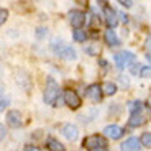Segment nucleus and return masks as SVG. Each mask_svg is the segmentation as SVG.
<instances>
[{
	"mask_svg": "<svg viewBox=\"0 0 151 151\" xmlns=\"http://www.w3.org/2000/svg\"><path fill=\"white\" fill-rule=\"evenodd\" d=\"M82 148L89 151H105L109 148V141H107L105 135H89L84 138Z\"/></svg>",
	"mask_w": 151,
	"mask_h": 151,
	"instance_id": "nucleus-1",
	"label": "nucleus"
},
{
	"mask_svg": "<svg viewBox=\"0 0 151 151\" xmlns=\"http://www.w3.org/2000/svg\"><path fill=\"white\" fill-rule=\"evenodd\" d=\"M51 49H53L54 53L58 54L59 58H63V59H68V61H74L76 58H77V54H76V49L72 48V46H68L63 43V40H53L51 41Z\"/></svg>",
	"mask_w": 151,
	"mask_h": 151,
	"instance_id": "nucleus-2",
	"label": "nucleus"
},
{
	"mask_svg": "<svg viewBox=\"0 0 151 151\" xmlns=\"http://www.w3.org/2000/svg\"><path fill=\"white\" fill-rule=\"evenodd\" d=\"M59 86H58V82L53 79V77H48V82H46V89H45V95H43V100H45L46 104H49V105L56 107L58 104V99H59Z\"/></svg>",
	"mask_w": 151,
	"mask_h": 151,
	"instance_id": "nucleus-3",
	"label": "nucleus"
},
{
	"mask_svg": "<svg viewBox=\"0 0 151 151\" xmlns=\"http://www.w3.org/2000/svg\"><path fill=\"white\" fill-rule=\"evenodd\" d=\"M113 59H115V64H117L118 69H125L135 63V54L132 51H122V53L115 54Z\"/></svg>",
	"mask_w": 151,
	"mask_h": 151,
	"instance_id": "nucleus-4",
	"label": "nucleus"
},
{
	"mask_svg": "<svg viewBox=\"0 0 151 151\" xmlns=\"http://www.w3.org/2000/svg\"><path fill=\"white\" fill-rule=\"evenodd\" d=\"M63 99H64V104L72 110H77L81 105H82V100H81L79 94L72 89H66L64 94H63Z\"/></svg>",
	"mask_w": 151,
	"mask_h": 151,
	"instance_id": "nucleus-5",
	"label": "nucleus"
},
{
	"mask_svg": "<svg viewBox=\"0 0 151 151\" xmlns=\"http://www.w3.org/2000/svg\"><path fill=\"white\" fill-rule=\"evenodd\" d=\"M69 22L74 28H82L87 22V15L82 10H71L69 12Z\"/></svg>",
	"mask_w": 151,
	"mask_h": 151,
	"instance_id": "nucleus-6",
	"label": "nucleus"
},
{
	"mask_svg": "<svg viewBox=\"0 0 151 151\" xmlns=\"http://www.w3.org/2000/svg\"><path fill=\"white\" fill-rule=\"evenodd\" d=\"M86 95H87L89 100H92V102H100L102 97H104L102 86H99V84H91V86H87Z\"/></svg>",
	"mask_w": 151,
	"mask_h": 151,
	"instance_id": "nucleus-7",
	"label": "nucleus"
},
{
	"mask_svg": "<svg viewBox=\"0 0 151 151\" xmlns=\"http://www.w3.org/2000/svg\"><path fill=\"white\" fill-rule=\"evenodd\" d=\"M102 4H104V13H105V23L109 25L110 28H115V27H117V23H118L117 12L113 10L110 5H107V4H105V0H104Z\"/></svg>",
	"mask_w": 151,
	"mask_h": 151,
	"instance_id": "nucleus-8",
	"label": "nucleus"
},
{
	"mask_svg": "<svg viewBox=\"0 0 151 151\" xmlns=\"http://www.w3.org/2000/svg\"><path fill=\"white\" fill-rule=\"evenodd\" d=\"M61 133H63V136H64L66 140L69 141H76L77 140V136H79V132H77V127L72 123H66L63 125V128H61Z\"/></svg>",
	"mask_w": 151,
	"mask_h": 151,
	"instance_id": "nucleus-9",
	"label": "nucleus"
},
{
	"mask_svg": "<svg viewBox=\"0 0 151 151\" xmlns=\"http://www.w3.org/2000/svg\"><path fill=\"white\" fill-rule=\"evenodd\" d=\"M123 133H125V130L120 128L118 125H109V127L104 128V135L107 138H110V140H118V138L123 136Z\"/></svg>",
	"mask_w": 151,
	"mask_h": 151,
	"instance_id": "nucleus-10",
	"label": "nucleus"
},
{
	"mask_svg": "<svg viewBox=\"0 0 151 151\" xmlns=\"http://www.w3.org/2000/svg\"><path fill=\"white\" fill-rule=\"evenodd\" d=\"M7 125L12 128L22 127V113L18 110H8L7 112Z\"/></svg>",
	"mask_w": 151,
	"mask_h": 151,
	"instance_id": "nucleus-11",
	"label": "nucleus"
},
{
	"mask_svg": "<svg viewBox=\"0 0 151 151\" xmlns=\"http://www.w3.org/2000/svg\"><path fill=\"white\" fill-rule=\"evenodd\" d=\"M143 148V145H141V140H138V138H128V140H125L123 143H122L120 150L123 151H138Z\"/></svg>",
	"mask_w": 151,
	"mask_h": 151,
	"instance_id": "nucleus-12",
	"label": "nucleus"
},
{
	"mask_svg": "<svg viewBox=\"0 0 151 151\" xmlns=\"http://www.w3.org/2000/svg\"><path fill=\"white\" fill-rule=\"evenodd\" d=\"M104 38H105V43H107L109 46H112V48H115V46L120 45V40H118V36H117V33H115V30H113V28H110V27H109V30L105 31Z\"/></svg>",
	"mask_w": 151,
	"mask_h": 151,
	"instance_id": "nucleus-13",
	"label": "nucleus"
},
{
	"mask_svg": "<svg viewBox=\"0 0 151 151\" xmlns=\"http://www.w3.org/2000/svg\"><path fill=\"white\" fill-rule=\"evenodd\" d=\"M145 122H146V118L141 115V112H136V113H132V117L128 120V125L132 128H136V127H141Z\"/></svg>",
	"mask_w": 151,
	"mask_h": 151,
	"instance_id": "nucleus-14",
	"label": "nucleus"
},
{
	"mask_svg": "<svg viewBox=\"0 0 151 151\" xmlns=\"http://www.w3.org/2000/svg\"><path fill=\"white\" fill-rule=\"evenodd\" d=\"M87 36H89V35H87L86 30H82V28H74V31H72V38H74V41H77V43H84L87 40Z\"/></svg>",
	"mask_w": 151,
	"mask_h": 151,
	"instance_id": "nucleus-15",
	"label": "nucleus"
},
{
	"mask_svg": "<svg viewBox=\"0 0 151 151\" xmlns=\"http://www.w3.org/2000/svg\"><path fill=\"white\" fill-rule=\"evenodd\" d=\"M102 91H104V95H115L117 94V84L115 82H104Z\"/></svg>",
	"mask_w": 151,
	"mask_h": 151,
	"instance_id": "nucleus-16",
	"label": "nucleus"
},
{
	"mask_svg": "<svg viewBox=\"0 0 151 151\" xmlns=\"http://www.w3.org/2000/svg\"><path fill=\"white\" fill-rule=\"evenodd\" d=\"M46 148L51 150V151H64L66 150V148L63 146L58 140H54V138H49V140L46 141Z\"/></svg>",
	"mask_w": 151,
	"mask_h": 151,
	"instance_id": "nucleus-17",
	"label": "nucleus"
},
{
	"mask_svg": "<svg viewBox=\"0 0 151 151\" xmlns=\"http://www.w3.org/2000/svg\"><path fill=\"white\" fill-rule=\"evenodd\" d=\"M141 145H143V148H148V150H151V132H145L143 135H141Z\"/></svg>",
	"mask_w": 151,
	"mask_h": 151,
	"instance_id": "nucleus-18",
	"label": "nucleus"
},
{
	"mask_svg": "<svg viewBox=\"0 0 151 151\" xmlns=\"http://www.w3.org/2000/svg\"><path fill=\"white\" fill-rule=\"evenodd\" d=\"M128 110H130V113L141 112V110H143V102H140V100H133V102L128 105Z\"/></svg>",
	"mask_w": 151,
	"mask_h": 151,
	"instance_id": "nucleus-19",
	"label": "nucleus"
},
{
	"mask_svg": "<svg viewBox=\"0 0 151 151\" xmlns=\"http://www.w3.org/2000/svg\"><path fill=\"white\" fill-rule=\"evenodd\" d=\"M86 51L91 54V56H95V54L100 53V46H99V43H92L91 46H86Z\"/></svg>",
	"mask_w": 151,
	"mask_h": 151,
	"instance_id": "nucleus-20",
	"label": "nucleus"
},
{
	"mask_svg": "<svg viewBox=\"0 0 151 151\" xmlns=\"http://www.w3.org/2000/svg\"><path fill=\"white\" fill-rule=\"evenodd\" d=\"M7 18H8V10H5V8H0V27H2L5 22H7Z\"/></svg>",
	"mask_w": 151,
	"mask_h": 151,
	"instance_id": "nucleus-21",
	"label": "nucleus"
},
{
	"mask_svg": "<svg viewBox=\"0 0 151 151\" xmlns=\"http://www.w3.org/2000/svg\"><path fill=\"white\" fill-rule=\"evenodd\" d=\"M46 35H48V30H46L45 27H40V28L36 30V38H38V40H43Z\"/></svg>",
	"mask_w": 151,
	"mask_h": 151,
	"instance_id": "nucleus-22",
	"label": "nucleus"
},
{
	"mask_svg": "<svg viewBox=\"0 0 151 151\" xmlns=\"http://www.w3.org/2000/svg\"><path fill=\"white\" fill-rule=\"evenodd\" d=\"M140 77H151V68H141Z\"/></svg>",
	"mask_w": 151,
	"mask_h": 151,
	"instance_id": "nucleus-23",
	"label": "nucleus"
},
{
	"mask_svg": "<svg viewBox=\"0 0 151 151\" xmlns=\"http://www.w3.org/2000/svg\"><path fill=\"white\" fill-rule=\"evenodd\" d=\"M117 2H118L120 5H123L125 8H130V7L133 5V2H132V0H117Z\"/></svg>",
	"mask_w": 151,
	"mask_h": 151,
	"instance_id": "nucleus-24",
	"label": "nucleus"
},
{
	"mask_svg": "<svg viewBox=\"0 0 151 151\" xmlns=\"http://www.w3.org/2000/svg\"><path fill=\"white\" fill-rule=\"evenodd\" d=\"M7 107H8V99H2L0 100V112H4Z\"/></svg>",
	"mask_w": 151,
	"mask_h": 151,
	"instance_id": "nucleus-25",
	"label": "nucleus"
},
{
	"mask_svg": "<svg viewBox=\"0 0 151 151\" xmlns=\"http://www.w3.org/2000/svg\"><path fill=\"white\" fill-rule=\"evenodd\" d=\"M5 135H7V128H5V125L0 123V141L5 138Z\"/></svg>",
	"mask_w": 151,
	"mask_h": 151,
	"instance_id": "nucleus-26",
	"label": "nucleus"
},
{
	"mask_svg": "<svg viewBox=\"0 0 151 151\" xmlns=\"http://www.w3.org/2000/svg\"><path fill=\"white\" fill-rule=\"evenodd\" d=\"M23 150H25V151H31V150H33V151H38L40 148H38V146H33V145H27V146H23Z\"/></svg>",
	"mask_w": 151,
	"mask_h": 151,
	"instance_id": "nucleus-27",
	"label": "nucleus"
},
{
	"mask_svg": "<svg viewBox=\"0 0 151 151\" xmlns=\"http://www.w3.org/2000/svg\"><path fill=\"white\" fill-rule=\"evenodd\" d=\"M99 64L102 66V68L105 69V71H107V69H109V63H107L105 59H99Z\"/></svg>",
	"mask_w": 151,
	"mask_h": 151,
	"instance_id": "nucleus-28",
	"label": "nucleus"
},
{
	"mask_svg": "<svg viewBox=\"0 0 151 151\" xmlns=\"http://www.w3.org/2000/svg\"><path fill=\"white\" fill-rule=\"evenodd\" d=\"M120 81H122V86H123V87H128V79H127V77H123V76H122V77H120Z\"/></svg>",
	"mask_w": 151,
	"mask_h": 151,
	"instance_id": "nucleus-29",
	"label": "nucleus"
},
{
	"mask_svg": "<svg viewBox=\"0 0 151 151\" xmlns=\"http://www.w3.org/2000/svg\"><path fill=\"white\" fill-rule=\"evenodd\" d=\"M120 15H122V20H123V23L128 22V17H127V13H120Z\"/></svg>",
	"mask_w": 151,
	"mask_h": 151,
	"instance_id": "nucleus-30",
	"label": "nucleus"
},
{
	"mask_svg": "<svg viewBox=\"0 0 151 151\" xmlns=\"http://www.w3.org/2000/svg\"><path fill=\"white\" fill-rule=\"evenodd\" d=\"M2 92H4V86H2V82H0V95H2Z\"/></svg>",
	"mask_w": 151,
	"mask_h": 151,
	"instance_id": "nucleus-31",
	"label": "nucleus"
},
{
	"mask_svg": "<svg viewBox=\"0 0 151 151\" xmlns=\"http://www.w3.org/2000/svg\"><path fill=\"white\" fill-rule=\"evenodd\" d=\"M146 59H148V61H150V63H151V54H146Z\"/></svg>",
	"mask_w": 151,
	"mask_h": 151,
	"instance_id": "nucleus-32",
	"label": "nucleus"
}]
</instances>
